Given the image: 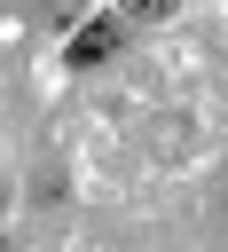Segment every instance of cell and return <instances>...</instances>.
<instances>
[{
  "instance_id": "6da1fadb",
  "label": "cell",
  "mask_w": 228,
  "mask_h": 252,
  "mask_svg": "<svg viewBox=\"0 0 228 252\" xmlns=\"http://www.w3.org/2000/svg\"><path fill=\"white\" fill-rule=\"evenodd\" d=\"M118 39H126V24H118V16H94V24H86L71 47H63V55H71V71H94V63H102Z\"/></svg>"
}]
</instances>
